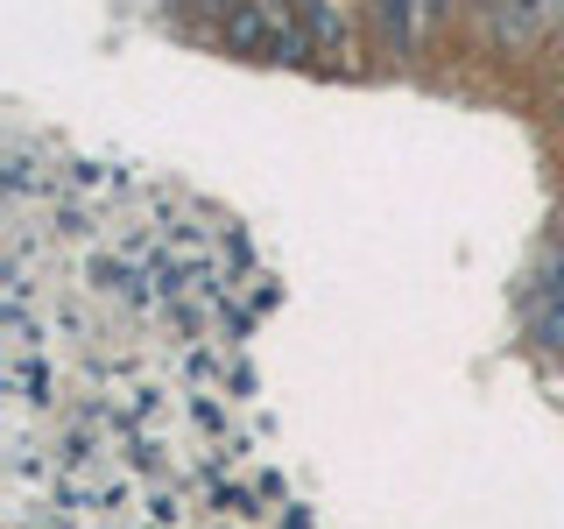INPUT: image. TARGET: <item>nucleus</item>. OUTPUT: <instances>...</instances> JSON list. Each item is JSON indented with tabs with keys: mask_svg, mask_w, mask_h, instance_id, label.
I'll list each match as a JSON object with an SVG mask.
<instances>
[{
	"mask_svg": "<svg viewBox=\"0 0 564 529\" xmlns=\"http://www.w3.org/2000/svg\"><path fill=\"white\" fill-rule=\"evenodd\" d=\"M375 8H381V29L395 35L402 50H416L423 35H431V22L445 14V0H375Z\"/></svg>",
	"mask_w": 564,
	"mask_h": 529,
	"instance_id": "1",
	"label": "nucleus"
},
{
	"mask_svg": "<svg viewBox=\"0 0 564 529\" xmlns=\"http://www.w3.org/2000/svg\"><path fill=\"white\" fill-rule=\"evenodd\" d=\"M494 14H501L508 35H536V29L557 14V0H494Z\"/></svg>",
	"mask_w": 564,
	"mask_h": 529,
	"instance_id": "2",
	"label": "nucleus"
},
{
	"mask_svg": "<svg viewBox=\"0 0 564 529\" xmlns=\"http://www.w3.org/2000/svg\"><path fill=\"white\" fill-rule=\"evenodd\" d=\"M557 14H564V0H557Z\"/></svg>",
	"mask_w": 564,
	"mask_h": 529,
	"instance_id": "3",
	"label": "nucleus"
},
{
	"mask_svg": "<svg viewBox=\"0 0 564 529\" xmlns=\"http://www.w3.org/2000/svg\"><path fill=\"white\" fill-rule=\"evenodd\" d=\"M487 8H494V0H487Z\"/></svg>",
	"mask_w": 564,
	"mask_h": 529,
	"instance_id": "4",
	"label": "nucleus"
}]
</instances>
